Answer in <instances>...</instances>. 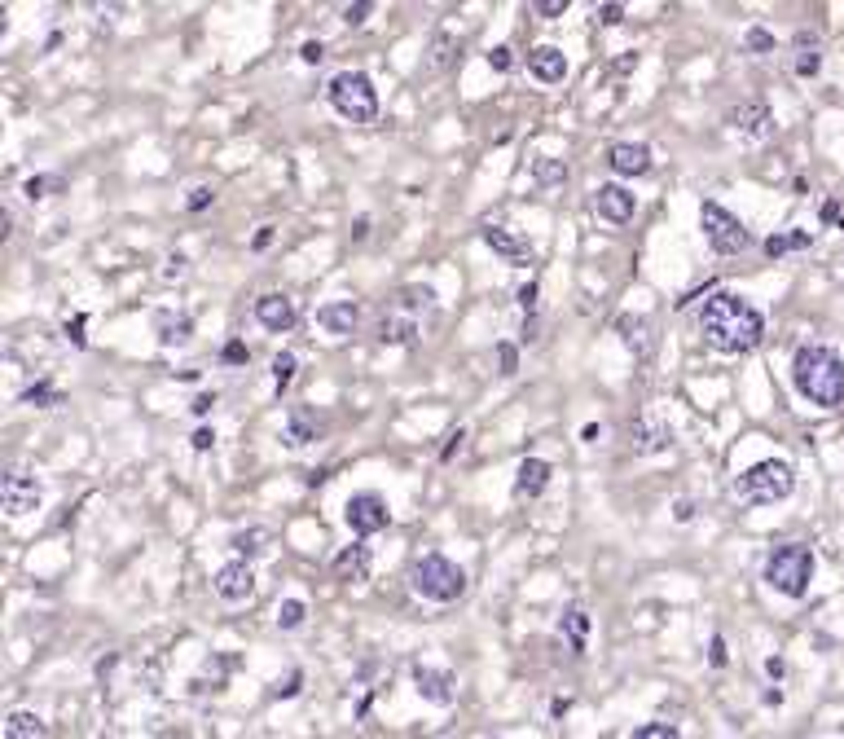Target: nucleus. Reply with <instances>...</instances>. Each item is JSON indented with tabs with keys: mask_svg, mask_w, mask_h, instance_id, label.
I'll return each instance as SVG.
<instances>
[{
	"mask_svg": "<svg viewBox=\"0 0 844 739\" xmlns=\"http://www.w3.org/2000/svg\"><path fill=\"white\" fill-rule=\"evenodd\" d=\"M497 361H502V374H515V348L510 344L497 348Z\"/></svg>",
	"mask_w": 844,
	"mask_h": 739,
	"instance_id": "8fccbe9b",
	"label": "nucleus"
},
{
	"mask_svg": "<svg viewBox=\"0 0 844 739\" xmlns=\"http://www.w3.org/2000/svg\"><path fill=\"white\" fill-rule=\"evenodd\" d=\"M299 682H304V674H291L286 682H277V687H273V696H277V700H291L295 691H299Z\"/></svg>",
	"mask_w": 844,
	"mask_h": 739,
	"instance_id": "a18cd8bd",
	"label": "nucleus"
},
{
	"mask_svg": "<svg viewBox=\"0 0 844 739\" xmlns=\"http://www.w3.org/2000/svg\"><path fill=\"white\" fill-rule=\"evenodd\" d=\"M308 616V603L304 599H282V608H277V630H299Z\"/></svg>",
	"mask_w": 844,
	"mask_h": 739,
	"instance_id": "7c9ffc66",
	"label": "nucleus"
},
{
	"mask_svg": "<svg viewBox=\"0 0 844 739\" xmlns=\"http://www.w3.org/2000/svg\"><path fill=\"white\" fill-rule=\"evenodd\" d=\"M190 335H194V322H190L185 313H163V317H159V344H163V348L190 344Z\"/></svg>",
	"mask_w": 844,
	"mask_h": 739,
	"instance_id": "b1692460",
	"label": "nucleus"
},
{
	"mask_svg": "<svg viewBox=\"0 0 844 739\" xmlns=\"http://www.w3.org/2000/svg\"><path fill=\"white\" fill-rule=\"evenodd\" d=\"M295 370H299L295 352H277V357H273V383H277V392H286V388H291Z\"/></svg>",
	"mask_w": 844,
	"mask_h": 739,
	"instance_id": "2f4dec72",
	"label": "nucleus"
},
{
	"mask_svg": "<svg viewBox=\"0 0 844 739\" xmlns=\"http://www.w3.org/2000/svg\"><path fill=\"white\" fill-rule=\"evenodd\" d=\"M792 71H796V75H818V71H823V44H818L814 31H801V36H796Z\"/></svg>",
	"mask_w": 844,
	"mask_h": 739,
	"instance_id": "4be33fe9",
	"label": "nucleus"
},
{
	"mask_svg": "<svg viewBox=\"0 0 844 739\" xmlns=\"http://www.w3.org/2000/svg\"><path fill=\"white\" fill-rule=\"evenodd\" d=\"M163 273H168V278H181V273H185V256H168V269H163Z\"/></svg>",
	"mask_w": 844,
	"mask_h": 739,
	"instance_id": "6e6d98bb",
	"label": "nucleus"
},
{
	"mask_svg": "<svg viewBox=\"0 0 844 739\" xmlns=\"http://www.w3.org/2000/svg\"><path fill=\"white\" fill-rule=\"evenodd\" d=\"M691 515H695V502H691V498H682V502L673 506V520H677V524H691Z\"/></svg>",
	"mask_w": 844,
	"mask_h": 739,
	"instance_id": "de8ad7c7",
	"label": "nucleus"
},
{
	"mask_svg": "<svg viewBox=\"0 0 844 739\" xmlns=\"http://www.w3.org/2000/svg\"><path fill=\"white\" fill-rule=\"evenodd\" d=\"M370 0H357V5H343V22H348V27H361L365 18H370Z\"/></svg>",
	"mask_w": 844,
	"mask_h": 739,
	"instance_id": "58836bf2",
	"label": "nucleus"
},
{
	"mask_svg": "<svg viewBox=\"0 0 844 739\" xmlns=\"http://www.w3.org/2000/svg\"><path fill=\"white\" fill-rule=\"evenodd\" d=\"M629 445H633V454H660V449L673 445V432H669V423L638 418V423L629 427Z\"/></svg>",
	"mask_w": 844,
	"mask_h": 739,
	"instance_id": "aec40b11",
	"label": "nucleus"
},
{
	"mask_svg": "<svg viewBox=\"0 0 844 739\" xmlns=\"http://www.w3.org/2000/svg\"><path fill=\"white\" fill-rule=\"evenodd\" d=\"M792 383L805 401L823 405V410H836L844 405V357L827 344H805L796 348L792 357Z\"/></svg>",
	"mask_w": 844,
	"mask_h": 739,
	"instance_id": "f03ea898",
	"label": "nucleus"
},
{
	"mask_svg": "<svg viewBox=\"0 0 844 739\" xmlns=\"http://www.w3.org/2000/svg\"><path fill=\"white\" fill-rule=\"evenodd\" d=\"M748 49L752 53H770L774 49V36H770V31H761V27H752L748 31Z\"/></svg>",
	"mask_w": 844,
	"mask_h": 739,
	"instance_id": "37998d69",
	"label": "nucleus"
},
{
	"mask_svg": "<svg viewBox=\"0 0 844 739\" xmlns=\"http://www.w3.org/2000/svg\"><path fill=\"white\" fill-rule=\"evenodd\" d=\"M805 247H814V234H809V229H787V234L765 238V256H770V260L787 256V251H805Z\"/></svg>",
	"mask_w": 844,
	"mask_h": 739,
	"instance_id": "393cba45",
	"label": "nucleus"
},
{
	"mask_svg": "<svg viewBox=\"0 0 844 739\" xmlns=\"http://www.w3.org/2000/svg\"><path fill=\"white\" fill-rule=\"evenodd\" d=\"M792 489H796V471H792V462H783V458L752 462V467L730 484L739 506H774V502L792 498Z\"/></svg>",
	"mask_w": 844,
	"mask_h": 739,
	"instance_id": "7ed1b4c3",
	"label": "nucleus"
},
{
	"mask_svg": "<svg viewBox=\"0 0 844 739\" xmlns=\"http://www.w3.org/2000/svg\"><path fill=\"white\" fill-rule=\"evenodd\" d=\"M58 185H62V181H44V176H31V181L22 185V194H27L31 203H40V198H49L44 190H58Z\"/></svg>",
	"mask_w": 844,
	"mask_h": 739,
	"instance_id": "c9c22d12",
	"label": "nucleus"
},
{
	"mask_svg": "<svg viewBox=\"0 0 844 739\" xmlns=\"http://www.w3.org/2000/svg\"><path fill=\"white\" fill-rule=\"evenodd\" d=\"M713 665H717V669L726 665V638H721V634L713 638Z\"/></svg>",
	"mask_w": 844,
	"mask_h": 739,
	"instance_id": "5fc2aeb1",
	"label": "nucleus"
},
{
	"mask_svg": "<svg viewBox=\"0 0 844 739\" xmlns=\"http://www.w3.org/2000/svg\"><path fill=\"white\" fill-rule=\"evenodd\" d=\"M264 537H269L264 528H251V533H233V542H229V546L238 550V555H247V559H251V555H260V550H264V546H260Z\"/></svg>",
	"mask_w": 844,
	"mask_h": 739,
	"instance_id": "473e14b6",
	"label": "nucleus"
},
{
	"mask_svg": "<svg viewBox=\"0 0 844 739\" xmlns=\"http://www.w3.org/2000/svg\"><path fill=\"white\" fill-rule=\"evenodd\" d=\"M726 124L735 128L739 137H748V141H765L774 132V110L765 106V102H739L726 115Z\"/></svg>",
	"mask_w": 844,
	"mask_h": 739,
	"instance_id": "9b49d317",
	"label": "nucleus"
},
{
	"mask_svg": "<svg viewBox=\"0 0 844 739\" xmlns=\"http://www.w3.org/2000/svg\"><path fill=\"white\" fill-rule=\"evenodd\" d=\"M480 238H484L488 247H493L506 264H515V269H528V264H532V247H528L524 238L510 234L506 225H484V229H480Z\"/></svg>",
	"mask_w": 844,
	"mask_h": 739,
	"instance_id": "dca6fc26",
	"label": "nucleus"
},
{
	"mask_svg": "<svg viewBox=\"0 0 844 739\" xmlns=\"http://www.w3.org/2000/svg\"><path fill=\"white\" fill-rule=\"evenodd\" d=\"M211 445H216V432H211V427H198V432H194V449L203 454V449H211Z\"/></svg>",
	"mask_w": 844,
	"mask_h": 739,
	"instance_id": "09e8293b",
	"label": "nucleus"
},
{
	"mask_svg": "<svg viewBox=\"0 0 844 739\" xmlns=\"http://www.w3.org/2000/svg\"><path fill=\"white\" fill-rule=\"evenodd\" d=\"M414 687H418V696L427 700V704H436V709H449L453 696H458V682H453V674H444V669H431V665H414Z\"/></svg>",
	"mask_w": 844,
	"mask_h": 739,
	"instance_id": "4468645a",
	"label": "nucleus"
},
{
	"mask_svg": "<svg viewBox=\"0 0 844 739\" xmlns=\"http://www.w3.org/2000/svg\"><path fill=\"white\" fill-rule=\"evenodd\" d=\"M528 71L537 75L541 84H563L568 58H563V49H554V44H537V49L528 53Z\"/></svg>",
	"mask_w": 844,
	"mask_h": 739,
	"instance_id": "412c9836",
	"label": "nucleus"
},
{
	"mask_svg": "<svg viewBox=\"0 0 844 739\" xmlns=\"http://www.w3.org/2000/svg\"><path fill=\"white\" fill-rule=\"evenodd\" d=\"M321 58H326V44H321V40H304V44H299V62L317 66Z\"/></svg>",
	"mask_w": 844,
	"mask_h": 739,
	"instance_id": "a19ab883",
	"label": "nucleus"
},
{
	"mask_svg": "<svg viewBox=\"0 0 844 739\" xmlns=\"http://www.w3.org/2000/svg\"><path fill=\"white\" fill-rule=\"evenodd\" d=\"M633 207H638V198H633V190H625V185H598L594 190V212L607 220V225H629L633 220Z\"/></svg>",
	"mask_w": 844,
	"mask_h": 739,
	"instance_id": "f8f14e48",
	"label": "nucleus"
},
{
	"mask_svg": "<svg viewBox=\"0 0 844 739\" xmlns=\"http://www.w3.org/2000/svg\"><path fill=\"white\" fill-rule=\"evenodd\" d=\"M66 339H75V344L84 348V317H75V322H66Z\"/></svg>",
	"mask_w": 844,
	"mask_h": 739,
	"instance_id": "3c124183",
	"label": "nucleus"
},
{
	"mask_svg": "<svg viewBox=\"0 0 844 739\" xmlns=\"http://www.w3.org/2000/svg\"><path fill=\"white\" fill-rule=\"evenodd\" d=\"M317 440V423L308 414H295L291 418V427H286V445L291 449H304V445H313Z\"/></svg>",
	"mask_w": 844,
	"mask_h": 739,
	"instance_id": "c85d7f7f",
	"label": "nucleus"
},
{
	"mask_svg": "<svg viewBox=\"0 0 844 739\" xmlns=\"http://www.w3.org/2000/svg\"><path fill=\"white\" fill-rule=\"evenodd\" d=\"M532 176H537L541 185H559V181H568V163H559V159H550V154H541V159L532 163Z\"/></svg>",
	"mask_w": 844,
	"mask_h": 739,
	"instance_id": "c756f323",
	"label": "nucleus"
},
{
	"mask_svg": "<svg viewBox=\"0 0 844 739\" xmlns=\"http://www.w3.org/2000/svg\"><path fill=\"white\" fill-rule=\"evenodd\" d=\"M809 581H814V550L809 546L787 542L765 555V586L779 590L783 599H805Z\"/></svg>",
	"mask_w": 844,
	"mask_h": 739,
	"instance_id": "20e7f679",
	"label": "nucleus"
},
{
	"mask_svg": "<svg viewBox=\"0 0 844 739\" xmlns=\"http://www.w3.org/2000/svg\"><path fill=\"white\" fill-rule=\"evenodd\" d=\"M598 18H603V27H620V22H625V5H603Z\"/></svg>",
	"mask_w": 844,
	"mask_h": 739,
	"instance_id": "c03bdc74",
	"label": "nucleus"
},
{
	"mask_svg": "<svg viewBox=\"0 0 844 739\" xmlns=\"http://www.w3.org/2000/svg\"><path fill=\"white\" fill-rule=\"evenodd\" d=\"M559 630L568 634L572 652L581 656L585 652V638H590V612H585V608H568V612H563V621H559Z\"/></svg>",
	"mask_w": 844,
	"mask_h": 739,
	"instance_id": "bb28decb",
	"label": "nucleus"
},
{
	"mask_svg": "<svg viewBox=\"0 0 844 739\" xmlns=\"http://www.w3.org/2000/svg\"><path fill=\"white\" fill-rule=\"evenodd\" d=\"M765 674H770V678H783V660L770 656V660H765Z\"/></svg>",
	"mask_w": 844,
	"mask_h": 739,
	"instance_id": "4d7b16f0",
	"label": "nucleus"
},
{
	"mask_svg": "<svg viewBox=\"0 0 844 739\" xmlns=\"http://www.w3.org/2000/svg\"><path fill=\"white\" fill-rule=\"evenodd\" d=\"M211 198H216L211 185H194L190 198H185V207H190V212H203V207H211Z\"/></svg>",
	"mask_w": 844,
	"mask_h": 739,
	"instance_id": "4c0bfd02",
	"label": "nucleus"
},
{
	"mask_svg": "<svg viewBox=\"0 0 844 739\" xmlns=\"http://www.w3.org/2000/svg\"><path fill=\"white\" fill-rule=\"evenodd\" d=\"M453 449H462V427L449 436V445H444V458H453Z\"/></svg>",
	"mask_w": 844,
	"mask_h": 739,
	"instance_id": "bf43d9fd",
	"label": "nucleus"
},
{
	"mask_svg": "<svg viewBox=\"0 0 844 739\" xmlns=\"http://www.w3.org/2000/svg\"><path fill=\"white\" fill-rule=\"evenodd\" d=\"M370 546H361V542H352V546H343L339 555H335V564H330V572H335V581H343V586H361V581H370Z\"/></svg>",
	"mask_w": 844,
	"mask_h": 739,
	"instance_id": "2eb2a0df",
	"label": "nucleus"
},
{
	"mask_svg": "<svg viewBox=\"0 0 844 739\" xmlns=\"http://www.w3.org/2000/svg\"><path fill=\"white\" fill-rule=\"evenodd\" d=\"M255 322L264 330H273V335H286V330L295 326V300L282 291H269L255 300Z\"/></svg>",
	"mask_w": 844,
	"mask_h": 739,
	"instance_id": "ddd939ff",
	"label": "nucleus"
},
{
	"mask_svg": "<svg viewBox=\"0 0 844 739\" xmlns=\"http://www.w3.org/2000/svg\"><path fill=\"white\" fill-rule=\"evenodd\" d=\"M414 335H418V322H414V317H405V313H387L379 322L383 344H414Z\"/></svg>",
	"mask_w": 844,
	"mask_h": 739,
	"instance_id": "a878e982",
	"label": "nucleus"
},
{
	"mask_svg": "<svg viewBox=\"0 0 844 739\" xmlns=\"http://www.w3.org/2000/svg\"><path fill=\"white\" fill-rule=\"evenodd\" d=\"M225 361H247V348H242V344H229V348H225Z\"/></svg>",
	"mask_w": 844,
	"mask_h": 739,
	"instance_id": "13d9d810",
	"label": "nucleus"
},
{
	"mask_svg": "<svg viewBox=\"0 0 844 739\" xmlns=\"http://www.w3.org/2000/svg\"><path fill=\"white\" fill-rule=\"evenodd\" d=\"M550 476H554V467L546 458H524L515 471V498H541V493L550 489Z\"/></svg>",
	"mask_w": 844,
	"mask_h": 739,
	"instance_id": "6ab92c4d",
	"label": "nucleus"
},
{
	"mask_svg": "<svg viewBox=\"0 0 844 739\" xmlns=\"http://www.w3.org/2000/svg\"><path fill=\"white\" fill-rule=\"evenodd\" d=\"M616 330L620 335H625V344L633 348V352H647V317H620L616 322Z\"/></svg>",
	"mask_w": 844,
	"mask_h": 739,
	"instance_id": "cd10ccee",
	"label": "nucleus"
},
{
	"mask_svg": "<svg viewBox=\"0 0 844 739\" xmlns=\"http://www.w3.org/2000/svg\"><path fill=\"white\" fill-rule=\"evenodd\" d=\"M5 739H49V726H44L40 713L31 709H14L5 722Z\"/></svg>",
	"mask_w": 844,
	"mask_h": 739,
	"instance_id": "5701e85b",
	"label": "nucleus"
},
{
	"mask_svg": "<svg viewBox=\"0 0 844 739\" xmlns=\"http://www.w3.org/2000/svg\"><path fill=\"white\" fill-rule=\"evenodd\" d=\"M532 14H537V18H563V14H568V0H537Z\"/></svg>",
	"mask_w": 844,
	"mask_h": 739,
	"instance_id": "ea45409f",
	"label": "nucleus"
},
{
	"mask_svg": "<svg viewBox=\"0 0 844 739\" xmlns=\"http://www.w3.org/2000/svg\"><path fill=\"white\" fill-rule=\"evenodd\" d=\"M519 308H524V313H532V308H537V282H528V286H519Z\"/></svg>",
	"mask_w": 844,
	"mask_h": 739,
	"instance_id": "49530a36",
	"label": "nucleus"
},
{
	"mask_svg": "<svg viewBox=\"0 0 844 739\" xmlns=\"http://www.w3.org/2000/svg\"><path fill=\"white\" fill-rule=\"evenodd\" d=\"M44 502V489L36 476H27V471H9L5 480H0V506H5L9 520H22V515H36Z\"/></svg>",
	"mask_w": 844,
	"mask_h": 739,
	"instance_id": "6e6552de",
	"label": "nucleus"
},
{
	"mask_svg": "<svg viewBox=\"0 0 844 739\" xmlns=\"http://www.w3.org/2000/svg\"><path fill=\"white\" fill-rule=\"evenodd\" d=\"M629 739H682L677 735V726H664V722H647V726H638Z\"/></svg>",
	"mask_w": 844,
	"mask_h": 739,
	"instance_id": "f704fd0d",
	"label": "nucleus"
},
{
	"mask_svg": "<svg viewBox=\"0 0 844 739\" xmlns=\"http://www.w3.org/2000/svg\"><path fill=\"white\" fill-rule=\"evenodd\" d=\"M699 229H704L708 247H713L717 256H739V251L752 247V234L743 229V220L735 212H726L721 203H704V207H699Z\"/></svg>",
	"mask_w": 844,
	"mask_h": 739,
	"instance_id": "0eeeda50",
	"label": "nucleus"
},
{
	"mask_svg": "<svg viewBox=\"0 0 844 739\" xmlns=\"http://www.w3.org/2000/svg\"><path fill=\"white\" fill-rule=\"evenodd\" d=\"M211 405H216V396H211V392L194 396V414H211Z\"/></svg>",
	"mask_w": 844,
	"mask_h": 739,
	"instance_id": "864d4df0",
	"label": "nucleus"
},
{
	"mask_svg": "<svg viewBox=\"0 0 844 739\" xmlns=\"http://www.w3.org/2000/svg\"><path fill=\"white\" fill-rule=\"evenodd\" d=\"M699 335L721 357H739V352H752L765 339V317L743 295L717 291L699 308Z\"/></svg>",
	"mask_w": 844,
	"mask_h": 739,
	"instance_id": "f257e3e1",
	"label": "nucleus"
},
{
	"mask_svg": "<svg viewBox=\"0 0 844 739\" xmlns=\"http://www.w3.org/2000/svg\"><path fill=\"white\" fill-rule=\"evenodd\" d=\"M211 590H216L220 603H229V608H238V603H247L255 594V572L247 559H233V564L216 568V577H211Z\"/></svg>",
	"mask_w": 844,
	"mask_h": 739,
	"instance_id": "9d476101",
	"label": "nucleus"
},
{
	"mask_svg": "<svg viewBox=\"0 0 844 739\" xmlns=\"http://www.w3.org/2000/svg\"><path fill=\"white\" fill-rule=\"evenodd\" d=\"M409 586L427 603H458L466 594V572L444 555H418L409 568Z\"/></svg>",
	"mask_w": 844,
	"mask_h": 739,
	"instance_id": "39448f33",
	"label": "nucleus"
},
{
	"mask_svg": "<svg viewBox=\"0 0 844 739\" xmlns=\"http://www.w3.org/2000/svg\"><path fill=\"white\" fill-rule=\"evenodd\" d=\"M453 40L449 36H436V44H431V71H440V66H449V58H453Z\"/></svg>",
	"mask_w": 844,
	"mask_h": 739,
	"instance_id": "e433bc0d",
	"label": "nucleus"
},
{
	"mask_svg": "<svg viewBox=\"0 0 844 739\" xmlns=\"http://www.w3.org/2000/svg\"><path fill=\"white\" fill-rule=\"evenodd\" d=\"M607 163H612L616 176H647L651 172V146H642V141H616V146L607 150Z\"/></svg>",
	"mask_w": 844,
	"mask_h": 739,
	"instance_id": "f3484780",
	"label": "nucleus"
},
{
	"mask_svg": "<svg viewBox=\"0 0 844 739\" xmlns=\"http://www.w3.org/2000/svg\"><path fill=\"white\" fill-rule=\"evenodd\" d=\"M22 401H27V405H40V410H49V405H58V388H53V383H36V388L22 392Z\"/></svg>",
	"mask_w": 844,
	"mask_h": 739,
	"instance_id": "72a5a7b5",
	"label": "nucleus"
},
{
	"mask_svg": "<svg viewBox=\"0 0 844 739\" xmlns=\"http://www.w3.org/2000/svg\"><path fill=\"white\" fill-rule=\"evenodd\" d=\"M269 242H273V225H260V234L251 238V247H255V251H264V247H269Z\"/></svg>",
	"mask_w": 844,
	"mask_h": 739,
	"instance_id": "603ef678",
	"label": "nucleus"
},
{
	"mask_svg": "<svg viewBox=\"0 0 844 739\" xmlns=\"http://www.w3.org/2000/svg\"><path fill=\"white\" fill-rule=\"evenodd\" d=\"M488 66H493V71H510V66H515V53H510V44H497V49L488 53Z\"/></svg>",
	"mask_w": 844,
	"mask_h": 739,
	"instance_id": "79ce46f5",
	"label": "nucleus"
},
{
	"mask_svg": "<svg viewBox=\"0 0 844 739\" xmlns=\"http://www.w3.org/2000/svg\"><path fill=\"white\" fill-rule=\"evenodd\" d=\"M361 322V308L357 300H330L317 308V326L326 330V335H352Z\"/></svg>",
	"mask_w": 844,
	"mask_h": 739,
	"instance_id": "a211bd4d",
	"label": "nucleus"
},
{
	"mask_svg": "<svg viewBox=\"0 0 844 739\" xmlns=\"http://www.w3.org/2000/svg\"><path fill=\"white\" fill-rule=\"evenodd\" d=\"M343 520H348V528L357 537H374L392 524V511H387V502L379 493H352L348 506H343Z\"/></svg>",
	"mask_w": 844,
	"mask_h": 739,
	"instance_id": "1a4fd4ad",
	"label": "nucleus"
},
{
	"mask_svg": "<svg viewBox=\"0 0 844 739\" xmlns=\"http://www.w3.org/2000/svg\"><path fill=\"white\" fill-rule=\"evenodd\" d=\"M326 97L335 106V115H343L348 124H374L379 119V88L365 71H339L326 84Z\"/></svg>",
	"mask_w": 844,
	"mask_h": 739,
	"instance_id": "423d86ee",
	"label": "nucleus"
}]
</instances>
